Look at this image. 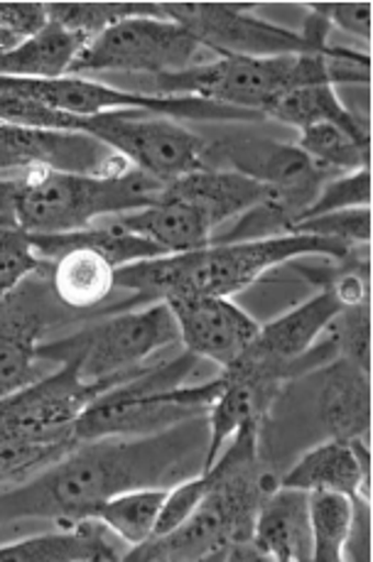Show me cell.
<instances>
[{"label":"cell","mask_w":373,"mask_h":562,"mask_svg":"<svg viewBox=\"0 0 373 562\" xmlns=\"http://www.w3.org/2000/svg\"><path fill=\"white\" fill-rule=\"evenodd\" d=\"M206 440V415H196L160 432L79 442L30 482L0 488V524L52 520L75 526L131 488H168L202 474Z\"/></svg>","instance_id":"cell-1"},{"label":"cell","mask_w":373,"mask_h":562,"mask_svg":"<svg viewBox=\"0 0 373 562\" xmlns=\"http://www.w3.org/2000/svg\"><path fill=\"white\" fill-rule=\"evenodd\" d=\"M263 425H244L210 470L206 494L196 512L165 536L131 548L126 560H263L253 546L256 516L278 479L261 467Z\"/></svg>","instance_id":"cell-2"},{"label":"cell","mask_w":373,"mask_h":562,"mask_svg":"<svg viewBox=\"0 0 373 562\" xmlns=\"http://www.w3.org/2000/svg\"><path fill=\"white\" fill-rule=\"evenodd\" d=\"M354 248L335 238L309 234L210 244L196 251L168 254L123 266L116 270V288L131 290L136 303H168L172 297L187 295L231 297L253 285L268 270L285 266L290 260L307 256L341 260Z\"/></svg>","instance_id":"cell-3"},{"label":"cell","mask_w":373,"mask_h":562,"mask_svg":"<svg viewBox=\"0 0 373 562\" xmlns=\"http://www.w3.org/2000/svg\"><path fill=\"white\" fill-rule=\"evenodd\" d=\"M369 52L359 57L278 55V57H214L180 75L123 79L121 89L148 97H192L244 109L263 119L265 109L285 91L313 85H369ZM265 121V119H263Z\"/></svg>","instance_id":"cell-4"},{"label":"cell","mask_w":373,"mask_h":562,"mask_svg":"<svg viewBox=\"0 0 373 562\" xmlns=\"http://www.w3.org/2000/svg\"><path fill=\"white\" fill-rule=\"evenodd\" d=\"M0 121L89 135L118 153L133 170H140L162 184L206 168V140L200 133L182 126V121L152 116L145 111H106L97 116H77V113L47 109L43 103L0 93Z\"/></svg>","instance_id":"cell-5"},{"label":"cell","mask_w":373,"mask_h":562,"mask_svg":"<svg viewBox=\"0 0 373 562\" xmlns=\"http://www.w3.org/2000/svg\"><path fill=\"white\" fill-rule=\"evenodd\" d=\"M200 359L190 351L162 363L131 373L116 386L103 391L77 420V440H99L111 435H150L168 430L182 420L206 415L219 398L222 373L196 386H187Z\"/></svg>","instance_id":"cell-6"},{"label":"cell","mask_w":373,"mask_h":562,"mask_svg":"<svg viewBox=\"0 0 373 562\" xmlns=\"http://www.w3.org/2000/svg\"><path fill=\"white\" fill-rule=\"evenodd\" d=\"M180 341L170 307L150 303L143 310L109 312L75 335L43 341L37 359L52 367H71L84 381L128 376L148 367V359Z\"/></svg>","instance_id":"cell-7"},{"label":"cell","mask_w":373,"mask_h":562,"mask_svg":"<svg viewBox=\"0 0 373 562\" xmlns=\"http://www.w3.org/2000/svg\"><path fill=\"white\" fill-rule=\"evenodd\" d=\"M244 3H160L162 15L182 25L196 43L216 57L331 55L359 57L361 52L329 45V25L309 13L303 33L280 27L251 13Z\"/></svg>","instance_id":"cell-8"},{"label":"cell","mask_w":373,"mask_h":562,"mask_svg":"<svg viewBox=\"0 0 373 562\" xmlns=\"http://www.w3.org/2000/svg\"><path fill=\"white\" fill-rule=\"evenodd\" d=\"M210 49L168 18H131L97 35L79 52L69 75L152 79L204 65Z\"/></svg>","instance_id":"cell-9"},{"label":"cell","mask_w":373,"mask_h":562,"mask_svg":"<svg viewBox=\"0 0 373 562\" xmlns=\"http://www.w3.org/2000/svg\"><path fill=\"white\" fill-rule=\"evenodd\" d=\"M0 93L43 103L47 109L77 113V116H97L106 111H145L152 116L174 121H210V123H256L263 121L258 113L222 106V103L192 99V97H148V93L111 87L106 81L87 77L59 79H10L0 77Z\"/></svg>","instance_id":"cell-10"},{"label":"cell","mask_w":373,"mask_h":562,"mask_svg":"<svg viewBox=\"0 0 373 562\" xmlns=\"http://www.w3.org/2000/svg\"><path fill=\"white\" fill-rule=\"evenodd\" d=\"M128 376L84 381L77 369L57 367L52 373H45V376L27 383L20 391L0 398V440H77L75 428L79 415L103 391H109Z\"/></svg>","instance_id":"cell-11"},{"label":"cell","mask_w":373,"mask_h":562,"mask_svg":"<svg viewBox=\"0 0 373 562\" xmlns=\"http://www.w3.org/2000/svg\"><path fill=\"white\" fill-rule=\"evenodd\" d=\"M65 310L52 293L49 263L0 297V398L45 376L37 349Z\"/></svg>","instance_id":"cell-12"},{"label":"cell","mask_w":373,"mask_h":562,"mask_svg":"<svg viewBox=\"0 0 373 562\" xmlns=\"http://www.w3.org/2000/svg\"><path fill=\"white\" fill-rule=\"evenodd\" d=\"M204 165L214 170H234L271 190L285 194L295 202L303 214L315 202L329 177L293 143H278L271 138H253V135H229V138L206 140ZM299 214V216H303Z\"/></svg>","instance_id":"cell-13"},{"label":"cell","mask_w":373,"mask_h":562,"mask_svg":"<svg viewBox=\"0 0 373 562\" xmlns=\"http://www.w3.org/2000/svg\"><path fill=\"white\" fill-rule=\"evenodd\" d=\"M37 168L109 177L128 172L131 165L89 135L0 121V177H15Z\"/></svg>","instance_id":"cell-14"},{"label":"cell","mask_w":373,"mask_h":562,"mask_svg":"<svg viewBox=\"0 0 373 562\" xmlns=\"http://www.w3.org/2000/svg\"><path fill=\"white\" fill-rule=\"evenodd\" d=\"M170 307L180 329V341L192 357L229 369L261 331V322L253 319L231 297L187 295L165 303Z\"/></svg>","instance_id":"cell-15"},{"label":"cell","mask_w":373,"mask_h":562,"mask_svg":"<svg viewBox=\"0 0 373 562\" xmlns=\"http://www.w3.org/2000/svg\"><path fill=\"white\" fill-rule=\"evenodd\" d=\"M341 307L344 305L339 303L329 288H319L315 297L287 310L285 315L275 317L271 325H261V331L251 341V347L238 359L251 363L253 369L273 379L285 383L295 381V363L315 347V341L323 337V331L339 315Z\"/></svg>","instance_id":"cell-16"},{"label":"cell","mask_w":373,"mask_h":562,"mask_svg":"<svg viewBox=\"0 0 373 562\" xmlns=\"http://www.w3.org/2000/svg\"><path fill=\"white\" fill-rule=\"evenodd\" d=\"M278 486L371 498V442L327 437L280 474Z\"/></svg>","instance_id":"cell-17"},{"label":"cell","mask_w":373,"mask_h":562,"mask_svg":"<svg viewBox=\"0 0 373 562\" xmlns=\"http://www.w3.org/2000/svg\"><path fill=\"white\" fill-rule=\"evenodd\" d=\"M317 415L331 440L371 442V373L335 359L317 371Z\"/></svg>","instance_id":"cell-18"},{"label":"cell","mask_w":373,"mask_h":562,"mask_svg":"<svg viewBox=\"0 0 373 562\" xmlns=\"http://www.w3.org/2000/svg\"><path fill=\"white\" fill-rule=\"evenodd\" d=\"M128 550L103 520L93 516L75 526H59L52 533L0 546V562H111L126 560Z\"/></svg>","instance_id":"cell-19"},{"label":"cell","mask_w":373,"mask_h":562,"mask_svg":"<svg viewBox=\"0 0 373 562\" xmlns=\"http://www.w3.org/2000/svg\"><path fill=\"white\" fill-rule=\"evenodd\" d=\"M165 192L200 210L214 234L271 196V187L234 170L204 168L165 184Z\"/></svg>","instance_id":"cell-20"},{"label":"cell","mask_w":373,"mask_h":562,"mask_svg":"<svg viewBox=\"0 0 373 562\" xmlns=\"http://www.w3.org/2000/svg\"><path fill=\"white\" fill-rule=\"evenodd\" d=\"M123 232L148 238L165 254H187L212 244L214 228L196 206L187 204L162 190V194L148 206L106 216Z\"/></svg>","instance_id":"cell-21"},{"label":"cell","mask_w":373,"mask_h":562,"mask_svg":"<svg viewBox=\"0 0 373 562\" xmlns=\"http://www.w3.org/2000/svg\"><path fill=\"white\" fill-rule=\"evenodd\" d=\"M253 546L263 560L307 562L313 560L307 492L275 486L265 494L256 516Z\"/></svg>","instance_id":"cell-22"},{"label":"cell","mask_w":373,"mask_h":562,"mask_svg":"<svg viewBox=\"0 0 373 562\" xmlns=\"http://www.w3.org/2000/svg\"><path fill=\"white\" fill-rule=\"evenodd\" d=\"M116 266L91 248H69L49 260L52 293L67 310H91L106 303L116 288Z\"/></svg>","instance_id":"cell-23"},{"label":"cell","mask_w":373,"mask_h":562,"mask_svg":"<svg viewBox=\"0 0 373 562\" xmlns=\"http://www.w3.org/2000/svg\"><path fill=\"white\" fill-rule=\"evenodd\" d=\"M27 236L30 241H33L35 251L45 260H55L59 254L69 251V248H91V251H97L106 260H111L116 268L136 263V260L168 256L158 244H152L143 236L123 232V228L113 226L109 218H99L97 224L79 228V232H69V234H49V236L27 234Z\"/></svg>","instance_id":"cell-24"},{"label":"cell","mask_w":373,"mask_h":562,"mask_svg":"<svg viewBox=\"0 0 373 562\" xmlns=\"http://www.w3.org/2000/svg\"><path fill=\"white\" fill-rule=\"evenodd\" d=\"M84 40L49 23L43 33L25 40L23 45L0 57V77L10 79H59L67 77L71 65L84 49Z\"/></svg>","instance_id":"cell-25"},{"label":"cell","mask_w":373,"mask_h":562,"mask_svg":"<svg viewBox=\"0 0 373 562\" xmlns=\"http://www.w3.org/2000/svg\"><path fill=\"white\" fill-rule=\"evenodd\" d=\"M263 119L285 123V126H293L297 131L319 126V123H337V126L351 131L371 133L369 119L359 116L357 111L344 106V101L337 93V87L331 85L290 89L265 109Z\"/></svg>","instance_id":"cell-26"},{"label":"cell","mask_w":373,"mask_h":562,"mask_svg":"<svg viewBox=\"0 0 373 562\" xmlns=\"http://www.w3.org/2000/svg\"><path fill=\"white\" fill-rule=\"evenodd\" d=\"M297 148L303 150L315 168L327 175H344L369 168L371 133L351 131L337 123H319L297 131Z\"/></svg>","instance_id":"cell-27"},{"label":"cell","mask_w":373,"mask_h":562,"mask_svg":"<svg viewBox=\"0 0 373 562\" xmlns=\"http://www.w3.org/2000/svg\"><path fill=\"white\" fill-rule=\"evenodd\" d=\"M168 488L165 486L131 488V492H123L118 496L109 498V502L97 512V518L103 520V524H106L128 548H136L145 543L148 538H152L155 524H158V516H160V508Z\"/></svg>","instance_id":"cell-28"},{"label":"cell","mask_w":373,"mask_h":562,"mask_svg":"<svg viewBox=\"0 0 373 562\" xmlns=\"http://www.w3.org/2000/svg\"><path fill=\"white\" fill-rule=\"evenodd\" d=\"M309 533H313L315 562H341L354 516L351 496L337 492H307Z\"/></svg>","instance_id":"cell-29"},{"label":"cell","mask_w":373,"mask_h":562,"mask_svg":"<svg viewBox=\"0 0 373 562\" xmlns=\"http://www.w3.org/2000/svg\"><path fill=\"white\" fill-rule=\"evenodd\" d=\"M49 23L89 43L131 18H165L158 3H47Z\"/></svg>","instance_id":"cell-30"},{"label":"cell","mask_w":373,"mask_h":562,"mask_svg":"<svg viewBox=\"0 0 373 562\" xmlns=\"http://www.w3.org/2000/svg\"><path fill=\"white\" fill-rule=\"evenodd\" d=\"M77 440L57 442H27V440H0V488L25 484L45 472L47 467L61 460Z\"/></svg>","instance_id":"cell-31"},{"label":"cell","mask_w":373,"mask_h":562,"mask_svg":"<svg viewBox=\"0 0 373 562\" xmlns=\"http://www.w3.org/2000/svg\"><path fill=\"white\" fill-rule=\"evenodd\" d=\"M323 337L335 351V359H344L371 373V303L341 307Z\"/></svg>","instance_id":"cell-32"},{"label":"cell","mask_w":373,"mask_h":562,"mask_svg":"<svg viewBox=\"0 0 373 562\" xmlns=\"http://www.w3.org/2000/svg\"><path fill=\"white\" fill-rule=\"evenodd\" d=\"M47 263L49 260L35 251L23 228L0 216V297L18 288L25 278L43 270Z\"/></svg>","instance_id":"cell-33"},{"label":"cell","mask_w":373,"mask_h":562,"mask_svg":"<svg viewBox=\"0 0 373 562\" xmlns=\"http://www.w3.org/2000/svg\"><path fill=\"white\" fill-rule=\"evenodd\" d=\"M369 204H371V170L361 168L357 172L329 177V180L323 184V190H319V194L315 196V202L307 206V212L299 216L297 222H305V218L323 216L331 212L357 210V206H369Z\"/></svg>","instance_id":"cell-34"},{"label":"cell","mask_w":373,"mask_h":562,"mask_svg":"<svg viewBox=\"0 0 373 562\" xmlns=\"http://www.w3.org/2000/svg\"><path fill=\"white\" fill-rule=\"evenodd\" d=\"M290 234H309L335 238L347 246H369L371 244V206H357V210L331 212L323 216L297 222Z\"/></svg>","instance_id":"cell-35"},{"label":"cell","mask_w":373,"mask_h":562,"mask_svg":"<svg viewBox=\"0 0 373 562\" xmlns=\"http://www.w3.org/2000/svg\"><path fill=\"white\" fill-rule=\"evenodd\" d=\"M206 486H210L206 474H194L190 479H182L178 484H172L168 488V494H165V502H162L152 536H165L178 526H182L184 520L196 512V506L202 504Z\"/></svg>","instance_id":"cell-36"},{"label":"cell","mask_w":373,"mask_h":562,"mask_svg":"<svg viewBox=\"0 0 373 562\" xmlns=\"http://www.w3.org/2000/svg\"><path fill=\"white\" fill-rule=\"evenodd\" d=\"M309 13L325 20L329 27H339L341 33L364 40H371V3H315Z\"/></svg>","instance_id":"cell-37"},{"label":"cell","mask_w":373,"mask_h":562,"mask_svg":"<svg viewBox=\"0 0 373 562\" xmlns=\"http://www.w3.org/2000/svg\"><path fill=\"white\" fill-rule=\"evenodd\" d=\"M49 25L47 3H0V27L30 40Z\"/></svg>","instance_id":"cell-38"},{"label":"cell","mask_w":373,"mask_h":562,"mask_svg":"<svg viewBox=\"0 0 373 562\" xmlns=\"http://www.w3.org/2000/svg\"><path fill=\"white\" fill-rule=\"evenodd\" d=\"M354 516H351L349 538L344 546V560H371V498L354 496Z\"/></svg>","instance_id":"cell-39"}]
</instances>
